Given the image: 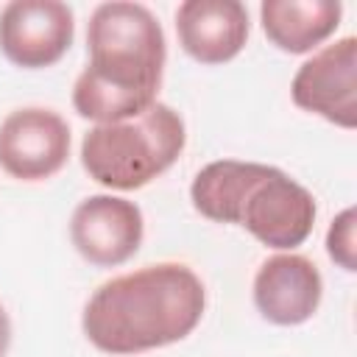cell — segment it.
Masks as SVG:
<instances>
[{"mask_svg": "<svg viewBox=\"0 0 357 357\" xmlns=\"http://www.w3.org/2000/svg\"><path fill=\"white\" fill-rule=\"evenodd\" d=\"M89 64L73 86V106L81 117L117 123L142 114L156 103L165 70V33L142 3H100L86 28Z\"/></svg>", "mask_w": 357, "mask_h": 357, "instance_id": "obj_1", "label": "cell"}, {"mask_svg": "<svg viewBox=\"0 0 357 357\" xmlns=\"http://www.w3.org/2000/svg\"><path fill=\"white\" fill-rule=\"evenodd\" d=\"M206 290L184 262H156L103 282L84 307V335L106 354H139L184 340L204 318Z\"/></svg>", "mask_w": 357, "mask_h": 357, "instance_id": "obj_2", "label": "cell"}, {"mask_svg": "<svg viewBox=\"0 0 357 357\" xmlns=\"http://www.w3.org/2000/svg\"><path fill=\"white\" fill-rule=\"evenodd\" d=\"M184 142L181 114L156 100L137 117L89 128L81 142V165L109 190H139L181 156Z\"/></svg>", "mask_w": 357, "mask_h": 357, "instance_id": "obj_3", "label": "cell"}, {"mask_svg": "<svg viewBox=\"0 0 357 357\" xmlns=\"http://www.w3.org/2000/svg\"><path fill=\"white\" fill-rule=\"evenodd\" d=\"M237 226L251 231L262 245L279 251L296 248L312 234L315 198L284 170L268 167V173L248 190Z\"/></svg>", "mask_w": 357, "mask_h": 357, "instance_id": "obj_4", "label": "cell"}, {"mask_svg": "<svg viewBox=\"0 0 357 357\" xmlns=\"http://www.w3.org/2000/svg\"><path fill=\"white\" fill-rule=\"evenodd\" d=\"M73 8L61 0H11L0 11V50L22 70L56 64L73 45Z\"/></svg>", "mask_w": 357, "mask_h": 357, "instance_id": "obj_5", "label": "cell"}, {"mask_svg": "<svg viewBox=\"0 0 357 357\" xmlns=\"http://www.w3.org/2000/svg\"><path fill=\"white\" fill-rule=\"evenodd\" d=\"M293 103L340 128L357 126V39L343 36L307 59L290 84Z\"/></svg>", "mask_w": 357, "mask_h": 357, "instance_id": "obj_6", "label": "cell"}, {"mask_svg": "<svg viewBox=\"0 0 357 357\" xmlns=\"http://www.w3.org/2000/svg\"><path fill=\"white\" fill-rule=\"evenodd\" d=\"M70 156L67 120L42 106L11 112L0 123V167L20 181L56 176Z\"/></svg>", "mask_w": 357, "mask_h": 357, "instance_id": "obj_7", "label": "cell"}, {"mask_svg": "<svg viewBox=\"0 0 357 357\" xmlns=\"http://www.w3.org/2000/svg\"><path fill=\"white\" fill-rule=\"evenodd\" d=\"M142 231L139 206L120 195H89L70 218L75 251L98 268H114L131 259L142 243Z\"/></svg>", "mask_w": 357, "mask_h": 357, "instance_id": "obj_8", "label": "cell"}, {"mask_svg": "<svg viewBox=\"0 0 357 357\" xmlns=\"http://www.w3.org/2000/svg\"><path fill=\"white\" fill-rule=\"evenodd\" d=\"M321 271L304 254H273L254 276V304L259 315L276 326H298L310 321L321 304Z\"/></svg>", "mask_w": 357, "mask_h": 357, "instance_id": "obj_9", "label": "cell"}, {"mask_svg": "<svg viewBox=\"0 0 357 357\" xmlns=\"http://www.w3.org/2000/svg\"><path fill=\"white\" fill-rule=\"evenodd\" d=\"M176 33L195 61L223 64L248 42V11L240 0H184L176 8Z\"/></svg>", "mask_w": 357, "mask_h": 357, "instance_id": "obj_10", "label": "cell"}, {"mask_svg": "<svg viewBox=\"0 0 357 357\" xmlns=\"http://www.w3.org/2000/svg\"><path fill=\"white\" fill-rule=\"evenodd\" d=\"M340 17L337 0H265L259 6L265 36L284 53H310L337 31Z\"/></svg>", "mask_w": 357, "mask_h": 357, "instance_id": "obj_11", "label": "cell"}, {"mask_svg": "<svg viewBox=\"0 0 357 357\" xmlns=\"http://www.w3.org/2000/svg\"><path fill=\"white\" fill-rule=\"evenodd\" d=\"M271 165L259 162H237V159H218L198 170L190 187L192 206L215 220V223H237L240 206L248 190L268 173Z\"/></svg>", "mask_w": 357, "mask_h": 357, "instance_id": "obj_12", "label": "cell"}, {"mask_svg": "<svg viewBox=\"0 0 357 357\" xmlns=\"http://www.w3.org/2000/svg\"><path fill=\"white\" fill-rule=\"evenodd\" d=\"M354 229H357V212H354V206H346L332 220V226L326 231L329 257L349 273L357 271V237H354Z\"/></svg>", "mask_w": 357, "mask_h": 357, "instance_id": "obj_13", "label": "cell"}, {"mask_svg": "<svg viewBox=\"0 0 357 357\" xmlns=\"http://www.w3.org/2000/svg\"><path fill=\"white\" fill-rule=\"evenodd\" d=\"M8 346H11V321H8L6 307L0 304V357H6Z\"/></svg>", "mask_w": 357, "mask_h": 357, "instance_id": "obj_14", "label": "cell"}]
</instances>
